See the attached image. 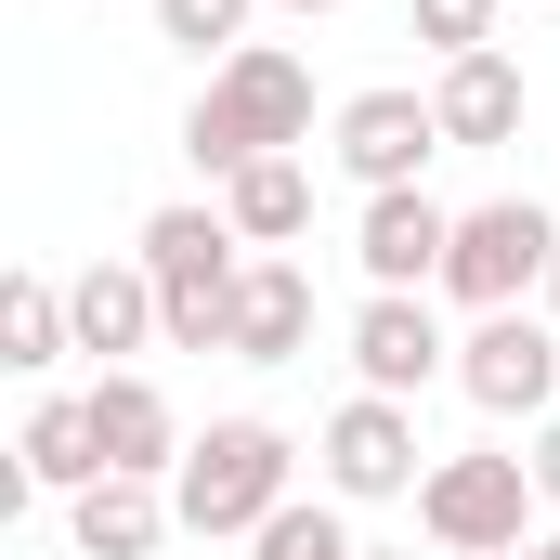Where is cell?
I'll use <instances>...</instances> for the list:
<instances>
[{
  "label": "cell",
  "instance_id": "cell-1",
  "mask_svg": "<svg viewBox=\"0 0 560 560\" xmlns=\"http://www.w3.org/2000/svg\"><path fill=\"white\" fill-rule=\"evenodd\" d=\"M300 143H313V66L275 52V39H248L235 66H209V92L183 105V156L209 183H235L261 156H300Z\"/></svg>",
  "mask_w": 560,
  "mask_h": 560
},
{
  "label": "cell",
  "instance_id": "cell-2",
  "mask_svg": "<svg viewBox=\"0 0 560 560\" xmlns=\"http://www.w3.org/2000/svg\"><path fill=\"white\" fill-rule=\"evenodd\" d=\"M287 495H300V443H287L275 418H209L183 443V469H170L183 535H261Z\"/></svg>",
  "mask_w": 560,
  "mask_h": 560
},
{
  "label": "cell",
  "instance_id": "cell-3",
  "mask_svg": "<svg viewBox=\"0 0 560 560\" xmlns=\"http://www.w3.org/2000/svg\"><path fill=\"white\" fill-rule=\"evenodd\" d=\"M143 275H156V313H170V352H222L235 339V287H248V235L222 222V209H156L131 248Z\"/></svg>",
  "mask_w": 560,
  "mask_h": 560
},
{
  "label": "cell",
  "instance_id": "cell-4",
  "mask_svg": "<svg viewBox=\"0 0 560 560\" xmlns=\"http://www.w3.org/2000/svg\"><path fill=\"white\" fill-rule=\"evenodd\" d=\"M418 535H430V548H456V560L535 548V456H430Z\"/></svg>",
  "mask_w": 560,
  "mask_h": 560
},
{
  "label": "cell",
  "instance_id": "cell-5",
  "mask_svg": "<svg viewBox=\"0 0 560 560\" xmlns=\"http://www.w3.org/2000/svg\"><path fill=\"white\" fill-rule=\"evenodd\" d=\"M548 261H560V222L535 196H482V209H456V248H443V300H469V313H522V300H548Z\"/></svg>",
  "mask_w": 560,
  "mask_h": 560
},
{
  "label": "cell",
  "instance_id": "cell-6",
  "mask_svg": "<svg viewBox=\"0 0 560 560\" xmlns=\"http://www.w3.org/2000/svg\"><path fill=\"white\" fill-rule=\"evenodd\" d=\"M313 456H326V495H339V509H365V495H418V482H430L418 405H392V392H352L339 418L313 430Z\"/></svg>",
  "mask_w": 560,
  "mask_h": 560
},
{
  "label": "cell",
  "instance_id": "cell-7",
  "mask_svg": "<svg viewBox=\"0 0 560 560\" xmlns=\"http://www.w3.org/2000/svg\"><path fill=\"white\" fill-rule=\"evenodd\" d=\"M456 392H469L482 418H548L560 326H548V313H469V339H456Z\"/></svg>",
  "mask_w": 560,
  "mask_h": 560
},
{
  "label": "cell",
  "instance_id": "cell-8",
  "mask_svg": "<svg viewBox=\"0 0 560 560\" xmlns=\"http://www.w3.org/2000/svg\"><path fill=\"white\" fill-rule=\"evenodd\" d=\"M326 156H339L365 196H405L430 156H443V118H430V92H352V105L326 118Z\"/></svg>",
  "mask_w": 560,
  "mask_h": 560
},
{
  "label": "cell",
  "instance_id": "cell-9",
  "mask_svg": "<svg viewBox=\"0 0 560 560\" xmlns=\"http://www.w3.org/2000/svg\"><path fill=\"white\" fill-rule=\"evenodd\" d=\"M352 378L392 392V405H418L430 378H456V339H443V313H430L418 287H365V313H352Z\"/></svg>",
  "mask_w": 560,
  "mask_h": 560
},
{
  "label": "cell",
  "instance_id": "cell-10",
  "mask_svg": "<svg viewBox=\"0 0 560 560\" xmlns=\"http://www.w3.org/2000/svg\"><path fill=\"white\" fill-rule=\"evenodd\" d=\"M443 248H456V209L443 196H365V222H352V261H365V287H443Z\"/></svg>",
  "mask_w": 560,
  "mask_h": 560
},
{
  "label": "cell",
  "instance_id": "cell-11",
  "mask_svg": "<svg viewBox=\"0 0 560 560\" xmlns=\"http://www.w3.org/2000/svg\"><path fill=\"white\" fill-rule=\"evenodd\" d=\"M92 443H105L118 482H170V469H183V418H170V392H156L143 365H105V378H92Z\"/></svg>",
  "mask_w": 560,
  "mask_h": 560
},
{
  "label": "cell",
  "instance_id": "cell-12",
  "mask_svg": "<svg viewBox=\"0 0 560 560\" xmlns=\"http://www.w3.org/2000/svg\"><path fill=\"white\" fill-rule=\"evenodd\" d=\"M66 326H79L92 365H118V352H143V339H170V313H156V275H143V261H92V275H66Z\"/></svg>",
  "mask_w": 560,
  "mask_h": 560
},
{
  "label": "cell",
  "instance_id": "cell-13",
  "mask_svg": "<svg viewBox=\"0 0 560 560\" xmlns=\"http://www.w3.org/2000/svg\"><path fill=\"white\" fill-rule=\"evenodd\" d=\"M235 365H300L313 352V275L287 261V248H261L248 261V287H235V339H222Z\"/></svg>",
  "mask_w": 560,
  "mask_h": 560
},
{
  "label": "cell",
  "instance_id": "cell-14",
  "mask_svg": "<svg viewBox=\"0 0 560 560\" xmlns=\"http://www.w3.org/2000/svg\"><path fill=\"white\" fill-rule=\"evenodd\" d=\"M170 522H183V509H170V482H118V469H105L92 495H66L79 560H156V548H170Z\"/></svg>",
  "mask_w": 560,
  "mask_h": 560
},
{
  "label": "cell",
  "instance_id": "cell-15",
  "mask_svg": "<svg viewBox=\"0 0 560 560\" xmlns=\"http://www.w3.org/2000/svg\"><path fill=\"white\" fill-rule=\"evenodd\" d=\"M430 118H443V143L495 156V143L522 131V66H509V52H456V66L430 79Z\"/></svg>",
  "mask_w": 560,
  "mask_h": 560
},
{
  "label": "cell",
  "instance_id": "cell-16",
  "mask_svg": "<svg viewBox=\"0 0 560 560\" xmlns=\"http://www.w3.org/2000/svg\"><path fill=\"white\" fill-rule=\"evenodd\" d=\"M13 469H26V495H92V482H105L92 392H52V405H26V430H13Z\"/></svg>",
  "mask_w": 560,
  "mask_h": 560
},
{
  "label": "cell",
  "instance_id": "cell-17",
  "mask_svg": "<svg viewBox=\"0 0 560 560\" xmlns=\"http://www.w3.org/2000/svg\"><path fill=\"white\" fill-rule=\"evenodd\" d=\"M222 222H235L248 248H287V235L313 222V156H261V170H235V183H222Z\"/></svg>",
  "mask_w": 560,
  "mask_h": 560
},
{
  "label": "cell",
  "instance_id": "cell-18",
  "mask_svg": "<svg viewBox=\"0 0 560 560\" xmlns=\"http://www.w3.org/2000/svg\"><path fill=\"white\" fill-rule=\"evenodd\" d=\"M66 352H79V326H66V287H52V275H13V287H0V365L52 378Z\"/></svg>",
  "mask_w": 560,
  "mask_h": 560
},
{
  "label": "cell",
  "instance_id": "cell-19",
  "mask_svg": "<svg viewBox=\"0 0 560 560\" xmlns=\"http://www.w3.org/2000/svg\"><path fill=\"white\" fill-rule=\"evenodd\" d=\"M248 560H365V548H352V522H339V495H287L275 522L248 535Z\"/></svg>",
  "mask_w": 560,
  "mask_h": 560
},
{
  "label": "cell",
  "instance_id": "cell-20",
  "mask_svg": "<svg viewBox=\"0 0 560 560\" xmlns=\"http://www.w3.org/2000/svg\"><path fill=\"white\" fill-rule=\"evenodd\" d=\"M248 13L261 0H156V39H183L196 66H235L248 52Z\"/></svg>",
  "mask_w": 560,
  "mask_h": 560
},
{
  "label": "cell",
  "instance_id": "cell-21",
  "mask_svg": "<svg viewBox=\"0 0 560 560\" xmlns=\"http://www.w3.org/2000/svg\"><path fill=\"white\" fill-rule=\"evenodd\" d=\"M405 26H418L443 66H456V52H495V0H405Z\"/></svg>",
  "mask_w": 560,
  "mask_h": 560
},
{
  "label": "cell",
  "instance_id": "cell-22",
  "mask_svg": "<svg viewBox=\"0 0 560 560\" xmlns=\"http://www.w3.org/2000/svg\"><path fill=\"white\" fill-rule=\"evenodd\" d=\"M535 495L560 509V418H535Z\"/></svg>",
  "mask_w": 560,
  "mask_h": 560
},
{
  "label": "cell",
  "instance_id": "cell-23",
  "mask_svg": "<svg viewBox=\"0 0 560 560\" xmlns=\"http://www.w3.org/2000/svg\"><path fill=\"white\" fill-rule=\"evenodd\" d=\"M275 13H339V0H275Z\"/></svg>",
  "mask_w": 560,
  "mask_h": 560
},
{
  "label": "cell",
  "instance_id": "cell-24",
  "mask_svg": "<svg viewBox=\"0 0 560 560\" xmlns=\"http://www.w3.org/2000/svg\"><path fill=\"white\" fill-rule=\"evenodd\" d=\"M548 326H560V261H548Z\"/></svg>",
  "mask_w": 560,
  "mask_h": 560
},
{
  "label": "cell",
  "instance_id": "cell-25",
  "mask_svg": "<svg viewBox=\"0 0 560 560\" xmlns=\"http://www.w3.org/2000/svg\"><path fill=\"white\" fill-rule=\"evenodd\" d=\"M365 560H418V548H365Z\"/></svg>",
  "mask_w": 560,
  "mask_h": 560
},
{
  "label": "cell",
  "instance_id": "cell-26",
  "mask_svg": "<svg viewBox=\"0 0 560 560\" xmlns=\"http://www.w3.org/2000/svg\"><path fill=\"white\" fill-rule=\"evenodd\" d=\"M535 548H548V560H560V535H535Z\"/></svg>",
  "mask_w": 560,
  "mask_h": 560
},
{
  "label": "cell",
  "instance_id": "cell-27",
  "mask_svg": "<svg viewBox=\"0 0 560 560\" xmlns=\"http://www.w3.org/2000/svg\"><path fill=\"white\" fill-rule=\"evenodd\" d=\"M509 560H548V548H509Z\"/></svg>",
  "mask_w": 560,
  "mask_h": 560
}]
</instances>
